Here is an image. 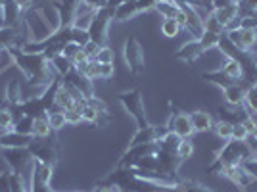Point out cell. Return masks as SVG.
Returning <instances> with one entry per match:
<instances>
[{
	"instance_id": "cell-1",
	"label": "cell",
	"mask_w": 257,
	"mask_h": 192,
	"mask_svg": "<svg viewBox=\"0 0 257 192\" xmlns=\"http://www.w3.org/2000/svg\"><path fill=\"white\" fill-rule=\"evenodd\" d=\"M6 50L12 56L14 65L23 73L25 81L31 86H37L39 90L46 88L56 79H62L60 75L56 73L52 62H50V58H46V54L27 52V50H23L20 46L6 48Z\"/></svg>"
},
{
	"instance_id": "cell-2",
	"label": "cell",
	"mask_w": 257,
	"mask_h": 192,
	"mask_svg": "<svg viewBox=\"0 0 257 192\" xmlns=\"http://www.w3.org/2000/svg\"><path fill=\"white\" fill-rule=\"evenodd\" d=\"M253 156L251 150L247 148L246 140H225V144L215 152L213 161L205 167V173L207 175H215V173H221L223 167L226 165H240V161Z\"/></svg>"
},
{
	"instance_id": "cell-3",
	"label": "cell",
	"mask_w": 257,
	"mask_h": 192,
	"mask_svg": "<svg viewBox=\"0 0 257 192\" xmlns=\"http://www.w3.org/2000/svg\"><path fill=\"white\" fill-rule=\"evenodd\" d=\"M119 104L127 112L131 118L137 121V127L144 129L148 127V118H146V108H144V96L140 88H128L117 94Z\"/></svg>"
},
{
	"instance_id": "cell-4",
	"label": "cell",
	"mask_w": 257,
	"mask_h": 192,
	"mask_svg": "<svg viewBox=\"0 0 257 192\" xmlns=\"http://www.w3.org/2000/svg\"><path fill=\"white\" fill-rule=\"evenodd\" d=\"M113 22V10L111 8H102L98 10L92 20L86 25V31H88V39L90 43L98 44V46H107V41H109V25Z\"/></svg>"
},
{
	"instance_id": "cell-5",
	"label": "cell",
	"mask_w": 257,
	"mask_h": 192,
	"mask_svg": "<svg viewBox=\"0 0 257 192\" xmlns=\"http://www.w3.org/2000/svg\"><path fill=\"white\" fill-rule=\"evenodd\" d=\"M2 156H4V161L8 165V171L10 173H16L20 175L22 179H25L29 175V171L33 169V160L31 152L27 146H20V148H2Z\"/></svg>"
},
{
	"instance_id": "cell-6",
	"label": "cell",
	"mask_w": 257,
	"mask_h": 192,
	"mask_svg": "<svg viewBox=\"0 0 257 192\" xmlns=\"http://www.w3.org/2000/svg\"><path fill=\"white\" fill-rule=\"evenodd\" d=\"M123 58L131 75L139 77L146 69V58H144V48L139 43V39L135 35H128V39L123 44Z\"/></svg>"
},
{
	"instance_id": "cell-7",
	"label": "cell",
	"mask_w": 257,
	"mask_h": 192,
	"mask_svg": "<svg viewBox=\"0 0 257 192\" xmlns=\"http://www.w3.org/2000/svg\"><path fill=\"white\" fill-rule=\"evenodd\" d=\"M29 152H31L33 160L43 161V163H48V165H54L60 160V146L56 139H33L31 144L27 146Z\"/></svg>"
},
{
	"instance_id": "cell-8",
	"label": "cell",
	"mask_w": 257,
	"mask_h": 192,
	"mask_svg": "<svg viewBox=\"0 0 257 192\" xmlns=\"http://www.w3.org/2000/svg\"><path fill=\"white\" fill-rule=\"evenodd\" d=\"M156 152H158V144H156V142H150V144H137V146H127V150L121 154V158H119L115 167H128V169H133L142 158L154 156Z\"/></svg>"
},
{
	"instance_id": "cell-9",
	"label": "cell",
	"mask_w": 257,
	"mask_h": 192,
	"mask_svg": "<svg viewBox=\"0 0 257 192\" xmlns=\"http://www.w3.org/2000/svg\"><path fill=\"white\" fill-rule=\"evenodd\" d=\"M165 127L175 135H179L181 139H192L194 133H196L192 127V121H190V114L181 112V110H171Z\"/></svg>"
},
{
	"instance_id": "cell-10",
	"label": "cell",
	"mask_w": 257,
	"mask_h": 192,
	"mask_svg": "<svg viewBox=\"0 0 257 192\" xmlns=\"http://www.w3.org/2000/svg\"><path fill=\"white\" fill-rule=\"evenodd\" d=\"M226 39L234 44L236 48L246 50V52H255L257 50V29H234V31L225 33Z\"/></svg>"
},
{
	"instance_id": "cell-11",
	"label": "cell",
	"mask_w": 257,
	"mask_h": 192,
	"mask_svg": "<svg viewBox=\"0 0 257 192\" xmlns=\"http://www.w3.org/2000/svg\"><path fill=\"white\" fill-rule=\"evenodd\" d=\"M221 175H223L225 179H228V181L232 182V184H236L240 192H246L247 186H251V184L255 182L253 179H251V177H247L246 173H244V169H242L240 165H226V167H223Z\"/></svg>"
},
{
	"instance_id": "cell-12",
	"label": "cell",
	"mask_w": 257,
	"mask_h": 192,
	"mask_svg": "<svg viewBox=\"0 0 257 192\" xmlns=\"http://www.w3.org/2000/svg\"><path fill=\"white\" fill-rule=\"evenodd\" d=\"M204 46H202V43L198 41V39H190L188 43H184L175 52V58L177 60H181V62H186V64H192V62H196L202 54H204Z\"/></svg>"
},
{
	"instance_id": "cell-13",
	"label": "cell",
	"mask_w": 257,
	"mask_h": 192,
	"mask_svg": "<svg viewBox=\"0 0 257 192\" xmlns=\"http://www.w3.org/2000/svg\"><path fill=\"white\" fill-rule=\"evenodd\" d=\"M23 100L25 98L22 94V83H20V79H12L10 83L6 85V90H4V104L10 106L12 110H16Z\"/></svg>"
},
{
	"instance_id": "cell-14",
	"label": "cell",
	"mask_w": 257,
	"mask_h": 192,
	"mask_svg": "<svg viewBox=\"0 0 257 192\" xmlns=\"http://www.w3.org/2000/svg\"><path fill=\"white\" fill-rule=\"evenodd\" d=\"M223 96H225V102L228 106H244V96H246V86L242 83H232V85L221 88Z\"/></svg>"
},
{
	"instance_id": "cell-15",
	"label": "cell",
	"mask_w": 257,
	"mask_h": 192,
	"mask_svg": "<svg viewBox=\"0 0 257 192\" xmlns=\"http://www.w3.org/2000/svg\"><path fill=\"white\" fill-rule=\"evenodd\" d=\"M190 121H192V127L196 133H205V131H211V127H213V118L205 110H194L190 114Z\"/></svg>"
},
{
	"instance_id": "cell-16",
	"label": "cell",
	"mask_w": 257,
	"mask_h": 192,
	"mask_svg": "<svg viewBox=\"0 0 257 192\" xmlns=\"http://www.w3.org/2000/svg\"><path fill=\"white\" fill-rule=\"evenodd\" d=\"M20 43H22V41H20V29L0 25V50L20 46Z\"/></svg>"
},
{
	"instance_id": "cell-17",
	"label": "cell",
	"mask_w": 257,
	"mask_h": 192,
	"mask_svg": "<svg viewBox=\"0 0 257 192\" xmlns=\"http://www.w3.org/2000/svg\"><path fill=\"white\" fill-rule=\"evenodd\" d=\"M135 16H139V8L135 0H127L123 4H119L117 8L113 10V22H128Z\"/></svg>"
},
{
	"instance_id": "cell-18",
	"label": "cell",
	"mask_w": 257,
	"mask_h": 192,
	"mask_svg": "<svg viewBox=\"0 0 257 192\" xmlns=\"http://www.w3.org/2000/svg\"><path fill=\"white\" fill-rule=\"evenodd\" d=\"M52 133L54 131L46 116H39L33 119V137L35 139H48V137H52Z\"/></svg>"
},
{
	"instance_id": "cell-19",
	"label": "cell",
	"mask_w": 257,
	"mask_h": 192,
	"mask_svg": "<svg viewBox=\"0 0 257 192\" xmlns=\"http://www.w3.org/2000/svg\"><path fill=\"white\" fill-rule=\"evenodd\" d=\"M213 16L217 18V22L223 25V29H225L234 18H238V4H230V6H225V8H217V10H213Z\"/></svg>"
},
{
	"instance_id": "cell-20",
	"label": "cell",
	"mask_w": 257,
	"mask_h": 192,
	"mask_svg": "<svg viewBox=\"0 0 257 192\" xmlns=\"http://www.w3.org/2000/svg\"><path fill=\"white\" fill-rule=\"evenodd\" d=\"M175 192H215L211 188L204 186L198 181H188V179H177L175 182Z\"/></svg>"
},
{
	"instance_id": "cell-21",
	"label": "cell",
	"mask_w": 257,
	"mask_h": 192,
	"mask_svg": "<svg viewBox=\"0 0 257 192\" xmlns=\"http://www.w3.org/2000/svg\"><path fill=\"white\" fill-rule=\"evenodd\" d=\"M244 106H246L247 114L257 121V81L246 88V96H244Z\"/></svg>"
},
{
	"instance_id": "cell-22",
	"label": "cell",
	"mask_w": 257,
	"mask_h": 192,
	"mask_svg": "<svg viewBox=\"0 0 257 192\" xmlns=\"http://www.w3.org/2000/svg\"><path fill=\"white\" fill-rule=\"evenodd\" d=\"M232 129H234V123H230V121H226V119H217V121H213L211 131H213L221 140H230L232 139Z\"/></svg>"
},
{
	"instance_id": "cell-23",
	"label": "cell",
	"mask_w": 257,
	"mask_h": 192,
	"mask_svg": "<svg viewBox=\"0 0 257 192\" xmlns=\"http://www.w3.org/2000/svg\"><path fill=\"white\" fill-rule=\"evenodd\" d=\"M46 118H48V123H50V127H52L54 133L62 131V129L67 125V121H65V114L62 112V110H58L56 106H54L52 110H48V112H46Z\"/></svg>"
},
{
	"instance_id": "cell-24",
	"label": "cell",
	"mask_w": 257,
	"mask_h": 192,
	"mask_svg": "<svg viewBox=\"0 0 257 192\" xmlns=\"http://www.w3.org/2000/svg\"><path fill=\"white\" fill-rule=\"evenodd\" d=\"M50 62H52L54 69H56V73L60 75V77H65V75L73 69V62H71L69 58H65L64 54L52 56V58H50Z\"/></svg>"
},
{
	"instance_id": "cell-25",
	"label": "cell",
	"mask_w": 257,
	"mask_h": 192,
	"mask_svg": "<svg viewBox=\"0 0 257 192\" xmlns=\"http://www.w3.org/2000/svg\"><path fill=\"white\" fill-rule=\"evenodd\" d=\"M75 69L83 75V77L90 79V81H96V79H100V64H98L96 60H88L86 64L79 65V67H75Z\"/></svg>"
},
{
	"instance_id": "cell-26",
	"label": "cell",
	"mask_w": 257,
	"mask_h": 192,
	"mask_svg": "<svg viewBox=\"0 0 257 192\" xmlns=\"http://www.w3.org/2000/svg\"><path fill=\"white\" fill-rule=\"evenodd\" d=\"M14 121H16L14 110L10 106H6V104H2L0 106V131H10Z\"/></svg>"
},
{
	"instance_id": "cell-27",
	"label": "cell",
	"mask_w": 257,
	"mask_h": 192,
	"mask_svg": "<svg viewBox=\"0 0 257 192\" xmlns=\"http://www.w3.org/2000/svg\"><path fill=\"white\" fill-rule=\"evenodd\" d=\"M179 8H181V6L175 4L173 0H160L158 6H156V10L163 16V20H165V18H175V14L179 12Z\"/></svg>"
},
{
	"instance_id": "cell-28",
	"label": "cell",
	"mask_w": 257,
	"mask_h": 192,
	"mask_svg": "<svg viewBox=\"0 0 257 192\" xmlns=\"http://www.w3.org/2000/svg\"><path fill=\"white\" fill-rule=\"evenodd\" d=\"M181 25L175 22L173 18H165L163 22H161V35H165L167 39H173V37H177L179 33H181Z\"/></svg>"
},
{
	"instance_id": "cell-29",
	"label": "cell",
	"mask_w": 257,
	"mask_h": 192,
	"mask_svg": "<svg viewBox=\"0 0 257 192\" xmlns=\"http://www.w3.org/2000/svg\"><path fill=\"white\" fill-rule=\"evenodd\" d=\"M219 39H221V35H217V33H209V31H204V35L198 39L202 46H204V50H211V48H217L219 46Z\"/></svg>"
},
{
	"instance_id": "cell-30",
	"label": "cell",
	"mask_w": 257,
	"mask_h": 192,
	"mask_svg": "<svg viewBox=\"0 0 257 192\" xmlns=\"http://www.w3.org/2000/svg\"><path fill=\"white\" fill-rule=\"evenodd\" d=\"M240 167L244 169L247 177H251L257 182V156H249L246 160H242L240 161Z\"/></svg>"
},
{
	"instance_id": "cell-31",
	"label": "cell",
	"mask_w": 257,
	"mask_h": 192,
	"mask_svg": "<svg viewBox=\"0 0 257 192\" xmlns=\"http://www.w3.org/2000/svg\"><path fill=\"white\" fill-rule=\"evenodd\" d=\"M204 29L209 33H217V35H223L225 29H223V25L217 22V18L213 16V12L211 14H207L204 18Z\"/></svg>"
},
{
	"instance_id": "cell-32",
	"label": "cell",
	"mask_w": 257,
	"mask_h": 192,
	"mask_svg": "<svg viewBox=\"0 0 257 192\" xmlns=\"http://www.w3.org/2000/svg\"><path fill=\"white\" fill-rule=\"evenodd\" d=\"M177 154H179V158H181L182 161L190 160L194 156V144L190 139H182L181 144H179V148H177Z\"/></svg>"
},
{
	"instance_id": "cell-33",
	"label": "cell",
	"mask_w": 257,
	"mask_h": 192,
	"mask_svg": "<svg viewBox=\"0 0 257 192\" xmlns=\"http://www.w3.org/2000/svg\"><path fill=\"white\" fill-rule=\"evenodd\" d=\"M257 12V0H238V16L244 18Z\"/></svg>"
},
{
	"instance_id": "cell-34",
	"label": "cell",
	"mask_w": 257,
	"mask_h": 192,
	"mask_svg": "<svg viewBox=\"0 0 257 192\" xmlns=\"http://www.w3.org/2000/svg\"><path fill=\"white\" fill-rule=\"evenodd\" d=\"M94 60H96L98 64H113V60H115V52L109 48V46H102L98 54L94 56Z\"/></svg>"
},
{
	"instance_id": "cell-35",
	"label": "cell",
	"mask_w": 257,
	"mask_h": 192,
	"mask_svg": "<svg viewBox=\"0 0 257 192\" xmlns=\"http://www.w3.org/2000/svg\"><path fill=\"white\" fill-rule=\"evenodd\" d=\"M81 6L88 12H98L102 8H107V0H81Z\"/></svg>"
},
{
	"instance_id": "cell-36",
	"label": "cell",
	"mask_w": 257,
	"mask_h": 192,
	"mask_svg": "<svg viewBox=\"0 0 257 192\" xmlns=\"http://www.w3.org/2000/svg\"><path fill=\"white\" fill-rule=\"evenodd\" d=\"M249 137V133L246 131V127L242 125V121H236L234 129H232V139L234 140H246Z\"/></svg>"
},
{
	"instance_id": "cell-37",
	"label": "cell",
	"mask_w": 257,
	"mask_h": 192,
	"mask_svg": "<svg viewBox=\"0 0 257 192\" xmlns=\"http://www.w3.org/2000/svg\"><path fill=\"white\" fill-rule=\"evenodd\" d=\"M64 114H65V121H67V125H81V123H83V116H81V112L67 110V112H64Z\"/></svg>"
},
{
	"instance_id": "cell-38",
	"label": "cell",
	"mask_w": 257,
	"mask_h": 192,
	"mask_svg": "<svg viewBox=\"0 0 257 192\" xmlns=\"http://www.w3.org/2000/svg\"><path fill=\"white\" fill-rule=\"evenodd\" d=\"M135 2H137L139 14H144V12L156 10V6H158V2H160V0H135Z\"/></svg>"
},
{
	"instance_id": "cell-39",
	"label": "cell",
	"mask_w": 257,
	"mask_h": 192,
	"mask_svg": "<svg viewBox=\"0 0 257 192\" xmlns=\"http://www.w3.org/2000/svg\"><path fill=\"white\" fill-rule=\"evenodd\" d=\"M86 106L94 108L98 112H107V104L104 100H100L98 96H90V98H86Z\"/></svg>"
},
{
	"instance_id": "cell-40",
	"label": "cell",
	"mask_w": 257,
	"mask_h": 192,
	"mask_svg": "<svg viewBox=\"0 0 257 192\" xmlns=\"http://www.w3.org/2000/svg\"><path fill=\"white\" fill-rule=\"evenodd\" d=\"M115 75V65L113 64H100V79L102 81H107Z\"/></svg>"
},
{
	"instance_id": "cell-41",
	"label": "cell",
	"mask_w": 257,
	"mask_h": 192,
	"mask_svg": "<svg viewBox=\"0 0 257 192\" xmlns=\"http://www.w3.org/2000/svg\"><path fill=\"white\" fill-rule=\"evenodd\" d=\"M0 192H12L10 188V171H0Z\"/></svg>"
},
{
	"instance_id": "cell-42",
	"label": "cell",
	"mask_w": 257,
	"mask_h": 192,
	"mask_svg": "<svg viewBox=\"0 0 257 192\" xmlns=\"http://www.w3.org/2000/svg\"><path fill=\"white\" fill-rule=\"evenodd\" d=\"M88 60H90V58L86 56L85 50H83V48H79V50H77V54L73 56V60H71V62H73V67H79V65L86 64Z\"/></svg>"
},
{
	"instance_id": "cell-43",
	"label": "cell",
	"mask_w": 257,
	"mask_h": 192,
	"mask_svg": "<svg viewBox=\"0 0 257 192\" xmlns=\"http://www.w3.org/2000/svg\"><path fill=\"white\" fill-rule=\"evenodd\" d=\"M100 48H102V46H98V44L90 43V41H88V43H86L85 46H83V50H85L86 56H88L90 60H94V56L98 54V50H100Z\"/></svg>"
},
{
	"instance_id": "cell-44",
	"label": "cell",
	"mask_w": 257,
	"mask_h": 192,
	"mask_svg": "<svg viewBox=\"0 0 257 192\" xmlns=\"http://www.w3.org/2000/svg\"><path fill=\"white\" fill-rule=\"evenodd\" d=\"M246 144H247V148L251 150V154H253V156H257V139L253 137V135H249V137H247Z\"/></svg>"
},
{
	"instance_id": "cell-45",
	"label": "cell",
	"mask_w": 257,
	"mask_h": 192,
	"mask_svg": "<svg viewBox=\"0 0 257 192\" xmlns=\"http://www.w3.org/2000/svg\"><path fill=\"white\" fill-rule=\"evenodd\" d=\"M123 2H127V0H107V8H111V10H115L119 4H123Z\"/></svg>"
},
{
	"instance_id": "cell-46",
	"label": "cell",
	"mask_w": 257,
	"mask_h": 192,
	"mask_svg": "<svg viewBox=\"0 0 257 192\" xmlns=\"http://www.w3.org/2000/svg\"><path fill=\"white\" fill-rule=\"evenodd\" d=\"M255 81H257V62H255Z\"/></svg>"
},
{
	"instance_id": "cell-47",
	"label": "cell",
	"mask_w": 257,
	"mask_h": 192,
	"mask_svg": "<svg viewBox=\"0 0 257 192\" xmlns=\"http://www.w3.org/2000/svg\"><path fill=\"white\" fill-rule=\"evenodd\" d=\"M0 58H2V50H0Z\"/></svg>"
},
{
	"instance_id": "cell-48",
	"label": "cell",
	"mask_w": 257,
	"mask_h": 192,
	"mask_svg": "<svg viewBox=\"0 0 257 192\" xmlns=\"http://www.w3.org/2000/svg\"><path fill=\"white\" fill-rule=\"evenodd\" d=\"M75 192H83V190H75Z\"/></svg>"
},
{
	"instance_id": "cell-49",
	"label": "cell",
	"mask_w": 257,
	"mask_h": 192,
	"mask_svg": "<svg viewBox=\"0 0 257 192\" xmlns=\"http://www.w3.org/2000/svg\"><path fill=\"white\" fill-rule=\"evenodd\" d=\"M209 2H211V0H209Z\"/></svg>"
}]
</instances>
